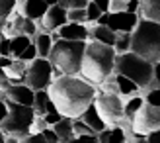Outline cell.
<instances>
[{
	"mask_svg": "<svg viewBox=\"0 0 160 143\" xmlns=\"http://www.w3.org/2000/svg\"><path fill=\"white\" fill-rule=\"evenodd\" d=\"M147 141H148V143H160V130L148 133V135H147Z\"/></svg>",
	"mask_w": 160,
	"mask_h": 143,
	"instance_id": "44",
	"label": "cell"
},
{
	"mask_svg": "<svg viewBox=\"0 0 160 143\" xmlns=\"http://www.w3.org/2000/svg\"><path fill=\"white\" fill-rule=\"evenodd\" d=\"M88 2L90 0H59V4L65 10H84Z\"/></svg>",
	"mask_w": 160,
	"mask_h": 143,
	"instance_id": "32",
	"label": "cell"
},
{
	"mask_svg": "<svg viewBox=\"0 0 160 143\" xmlns=\"http://www.w3.org/2000/svg\"><path fill=\"white\" fill-rule=\"evenodd\" d=\"M131 51L150 63L160 57V24L139 18L137 26L131 31Z\"/></svg>",
	"mask_w": 160,
	"mask_h": 143,
	"instance_id": "4",
	"label": "cell"
},
{
	"mask_svg": "<svg viewBox=\"0 0 160 143\" xmlns=\"http://www.w3.org/2000/svg\"><path fill=\"white\" fill-rule=\"evenodd\" d=\"M139 22V14H131V12H108L102 14L100 20L96 24L100 26H108L113 34H131Z\"/></svg>",
	"mask_w": 160,
	"mask_h": 143,
	"instance_id": "10",
	"label": "cell"
},
{
	"mask_svg": "<svg viewBox=\"0 0 160 143\" xmlns=\"http://www.w3.org/2000/svg\"><path fill=\"white\" fill-rule=\"evenodd\" d=\"M139 18L160 24V0H141Z\"/></svg>",
	"mask_w": 160,
	"mask_h": 143,
	"instance_id": "21",
	"label": "cell"
},
{
	"mask_svg": "<svg viewBox=\"0 0 160 143\" xmlns=\"http://www.w3.org/2000/svg\"><path fill=\"white\" fill-rule=\"evenodd\" d=\"M20 143H47V141L43 139L41 133H37V135H28V137L20 139Z\"/></svg>",
	"mask_w": 160,
	"mask_h": 143,
	"instance_id": "40",
	"label": "cell"
},
{
	"mask_svg": "<svg viewBox=\"0 0 160 143\" xmlns=\"http://www.w3.org/2000/svg\"><path fill=\"white\" fill-rule=\"evenodd\" d=\"M67 22L86 24V12L84 10H67Z\"/></svg>",
	"mask_w": 160,
	"mask_h": 143,
	"instance_id": "35",
	"label": "cell"
},
{
	"mask_svg": "<svg viewBox=\"0 0 160 143\" xmlns=\"http://www.w3.org/2000/svg\"><path fill=\"white\" fill-rule=\"evenodd\" d=\"M4 141H6V135H4V131L0 130V143H4Z\"/></svg>",
	"mask_w": 160,
	"mask_h": 143,
	"instance_id": "49",
	"label": "cell"
},
{
	"mask_svg": "<svg viewBox=\"0 0 160 143\" xmlns=\"http://www.w3.org/2000/svg\"><path fill=\"white\" fill-rule=\"evenodd\" d=\"M92 2L98 6L103 14H108V12H109V0H92Z\"/></svg>",
	"mask_w": 160,
	"mask_h": 143,
	"instance_id": "43",
	"label": "cell"
},
{
	"mask_svg": "<svg viewBox=\"0 0 160 143\" xmlns=\"http://www.w3.org/2000/svg\"><path fill=\"white\" fill-rule=\"evenodd\" d=\"M86 43L88 41H67V39H57L53 43V49L47 57L53 67V78L61 75L80 73V63H82Z\"/></svg>",
	"mask_w": 160,
	"mask_h": 143,
	"instance_id": "3",
	"label": "cell"
},
{
	"mask_svg": "<svg viewBox=\"0 0 160 143\" xmlns=\"http://www.w3.org/2000/svg\"><path fill=\"white\" fill-rule=\"evenodd\" d=\"M113 73H119L127 78H131L141 88H148L150 82H152V63L129 51L123 55H115Z\"/></svg>",
	"mask_w": 160,
	"mask_h": 143,
	"instance_id": "5",
	"label": "cell"
},
{
	"mask_svg": "<svg viewBox=\"0 0 160 143\" xmlns=\"http://www.w3.org/2000/svg\"><path fill=\"white\" fill-rule=\"evenodd\" d=\"M125 143H127V141H125Z\"/></svg>",
	"mask_w": 160,
	"mask_h": 143,
	"instance_id": "51",
	"label": "cell"
},
{
	"mask_svg": "<svg viewBox=\"0 0 160 143\" xmlns=\"http://www.w3.org/2000/svg\"><path fill=\"white\" fill-rule=\"evenodd\" d=\"M31 43L35 45V51H37V57H41V59H47L49 57V53L53 49V39L49 34H45V31H37V34L31 37Z\"/></svg>",
	"mask_w": 160,
	"mask_h": 143,
	"instance_id": "20",
	"label": "cell"
},
{
	"mask_svg": "<svg viewBox=\"0 0 160 143\" xmlns=\"http://www.w3.org/2000/svg\"><path fill=\"white\" fill-rule=\"evenodd\" d=\"M68 143H98L96 135H84V137H72Z\"/></svg>",
	"mask_w": 160,
	"mask_h": 143,
	"instance_id": "41",
	"label": "cell"
},
{
	"mask_svg": "<svg viewBox=\"0 0 160 143\" xmlns=\"http://www.w3.org/2000/svg\"><path fill=\"white\" fill-rule=\"evenodd\" d=\"M100 90H102V94H117V84H115L113 75L108 77L106 81L100 84Z\"/></svg>",
	"mask_w": 160,
	"mask_h": 143,
	"instance_id": "33",
	"label": "cell"
},
{
	"mask_svg": "<svg viewBox=\"0 0 160 143\" xmlns=\"http://www.w3.org/2000/svg\"><path fill=\"white\" fill-rule=\"evenodd\" d=\"M31 108H33L35 116H45L47 112H51V110H57V108H55V104L51 102L49 94H47V90H37L35 92Z\"/></svg>",
	"mask_w": 160,
	"mask_h": 143,
	"instance_id": "22",
	"label": "cell"
},
{
	"mask_svg": "<svg viewBox=\"0 0 160 143\" xmlns=\"http://www.w3.org/2000/svg\"><path fill=\"white\" fill-rule=\"evenodd\" d=\"M72 133H74V137H84V135H96V133L88 128V125L82 122V120H72Z\"/></svg>",
	"mask_w": 160,
	"mask_h": 143,
	"instance_id": "29",
	"label": "cell"
},
{
	"mask_svg": "<svg viewBox=\"0 0 160 143\" xmlns=\"http://www.w3.org/2000/svg\"><path fill=\"white\" fill-rule=\"evenodd\" d=\"M28 71V63H23L20 59H12V63L4 69V73L8 77L10 84H23V77Z\"/></svg>",
	"mask_w": 160,
	"mask_h": 143,
	"instance_id": "17",
	"label": "cell"
},
{
	"mask_svg": "<svg viewBox=\"0 0 160 143\" xmlns=\"http://www.w3.org/2000/svg\"><path fill=\"white\" fill-rule=\"evenodd\" d=\"M94 106L102 116L106 128H113V125L123 124V98L119 94H96Z\"/></svg>",
	"mask_w": 160,
	"mask_h": 143,
	"instance_id": "7",
	"label": "cell"
},
{
	"mask_svg": "<svg viewBox=\"0 0 160 143\" xmlns=\"http://www.w3.org/2000/svg\"><path fill=\"white\" fill-rule=\"evenodd\" d=\"M57 34H59V39H67V41H86V39H90L88 24L67 22L65 26H61L57 29Z\"/></svg>",
	"mask_w": 160,
	"mask_h": 143,
	"instance_id": "12",
	"label": "cell"
},
{
	"mask_svg": "<svg viewBox=\"0 0 160 143\" xmlns=\"http://www.w3.org/2000/svg\"><path fill=\"white\" fill-rule=\"evenodd\" d=\"M18 59H20V61H23V63H31L33 59H37V51H35V45H33V43H29V45L26 47V49L22 51V55H20Z\"/></svg>",
	"mask_w": 160,
	"mask_h": 143,
	"instance_id": "36",
	"label": "cell"
},
{
	"mask_svg": "<svg viewBox=\"0 0 160 143\" xmlns=\"http://www.w3.org/2000/svg\"><path fill=\"white\" fill-rule=\"evenodd\" d=\"M0 57H10V39L0 35Z\"/></svg>",
	"mask_w": 160,
	"mask_h": 143,
	"instance_id": "38",
	"label": "cell"
},
{
	"mask_svg": "<svg viewBox=\"0 0 160 143\" xmlns=\"http://www.w3.org/2000/svg\"><path fill=\"white\" fill-rule=\"evenodd\" d=\"M115 67V51L113 47L102 45L98 41L86 43V49L82 55V63H80V77L88 81L90 84H102L108 77L113 75Z\"/></svg>",
	"mask_w": 160,
	"mask_h": 143,
	"instance_id": "2",
	"label": "cell"
},
{
	"mask_svg": "<svg viewBox=\"0 0 160 143\" xmlns=\"http://www.w3.org/2000/svg\"><path fill=\"white\" fill-rule=\"evenodd\" d=\"M131 124V131L135 137H147L148 133L158 131L160 130V108L158 106H150V104H142L135 118L129 122Z\"/></svg>",
	"mask_w": 160,
	"mask_h": 143,
	"instance_id": "9",
	"label": "cell"
},
{
	"mask_svg": "<svg viewBox=\"0 0 160 143\" xmlns=\"http://www.w3.org/2000/svg\"><path fill=\"white\" fill-rule=\"evenodd\" d=\"M43 2H45L47 6H55V4H59V0H43Z\"/></svg>",
	"mask_w": 160,
	"mask_h": 143,
	"instance_id": "47",
	"label": "cell"
},
{
	"mask_svg": "<svg viewBox=\"0 0 160 143\" xmlns=\"http://www.w3.org/2000/svg\"><path fill=\"white\" fill-rule=\"evenodd\" d=\"M113 51H115V55L129 53L131 51V34H115Z\"/></svg>",
	"mask_w": 160,
	"mask_h": 143,
	"instance_id": "27",
	"label": "cell"
},
{
	"mask_svg": "<svg viewBox=\"0 0 160 143\" xmlns=\"http://www.w3.org/2000/svg\"><path fill=\"white\" fill-rule=\"evenodd\" d=\"M43 139L47 141V143H59V137H57V133L53 131V128H47V130H43Z\"/></svg>",
	"mask_w": 160,
	"mask_h": 143,
	"instance_id": "39",
	"label": "cell"
},
{
	"mask_svg": "<svg viewBox=\"0 0 160 143\" xmlns=\"http://www.w3.org/2000/svg\"><path fill=\"white\" fill-rule=\"evenodd\" d=\"M47 94L62 118L76 120L94 102L96 86L84 81L80 75H61L51 81Z\"/></svg>",
	"mask_w": 160,
	"mask_h": 143,
	"instance_id": "1",
	"label": "cell"
},
{
	"mask_svg": "<svg viewBox=\"0 0 160 143\" xmlns=\"http://www.w3.org/2000/svg\"><path fill=\"white\" fill-rule=\"evenodd\" d=\"M51 81H53V67L49 59L37 57L31 63H28V71H26V77H23V84L26 86H29L33 92L47 90Z\"/></svg>",
	"mask_w": 160,
	"mask_h": 143,
	"instance_id": "8",
	"label": "cell"
},
{
	"mask_svg": "<svg viewBox=\"0 0 160 143\" xmlns=\"http://www.w3.org/2000/svg\"><path fill=\"white\" fill-rule=\"evenodd\" d=\"M53 131L57 133V137H59V143H68L70 139L74 137V133H72V120L70 118H61V120L51 125Z\"/></svg>",
	"mask_w": 160,
	"mask_h": 143,
	"instance_id": "24",
	"label": "cell"
},
{
	"mask_svg": "<svg viewBox=\"0 0 160 143\" xmlns=\"http://www.w3.org/2000/svg\"><path fill=\"white\" fill-rule=\"evenodd\" d=\"M33 96L35 92L26 84H12L6 90V100L14 102V104H22V106H31L33 104Z\"/></svg>",
	"mask_w": 160,
	"mask_h": 143,
	"instance_id": "13",
	"label": "cell"
},
{
	"mask_svg": "<svg viewBox=\"0 0 160 143\" xmlns=\"http://www.w3.org/2000/svg\"><path fill=\"white\" fill-rule=\"evenodd\" d=\"M90 29V39L92 41H98L102 45H108V47H113V41H115V34L111 31L108 26H100V24H96V26L88 28Z\"/></svg>",
	"mask_w": 160,
	"mask_h": 143,
	"instance_id": "19",
	"label": "cell"
},
{
	"mask_svg": "<svg viewBox=\"0 0 160 143\" xmlns=\"http://www.w3.org/2000/svg\"><path fill=\"white\" fill-rule=\"evenodd\" d=\"M61 118H62V116L57 112V110H51V112H47V114L43 116V120H45V124L51 128V125H55V124H57V122L61 120Z\"/></svg>",
	"mask_w": 160,
	"mask_h": 143,
	"instance_id": "37",
	"label": "cell"
},
{
	"mask_svg": "<svg viewBox=\"0 0 160 143\" xmlns=\"http://www.w3.org/2000/svg\"><path fill=\"white\" fill-rule=\"evenodd\" d=\"M84 12H86V24H96V22L100 20V16L103 14V12L100 10V8H98V6H96V4L92 2V0H90V2L86 4Z\"/></svg>",
	"mask_w": 160,
	"mask_h": 143,
	"instance_id": "28",
	"label": "cell"
},
{
	"mask_svg": "<svg viewBox=\"0 0 160 143\" xmlns=\"http://www.w3.org/2000/svg\"><path fill=\"white\" fill-rule=\"evenodd\" d=\"M29 43H31V37H28V35H16V37H12L10 39V57L18 59L22 55V51L26 49Z\"/></svg>",
	"mask_w": 160,
	"mask_h": 143,
	"instance_id": "26",
	"label": "cell"
},
{
	"mask_svg": "<svg viewBox=\"0 0 160 143\" xmlns=\"http://www.w3.org/2000/svg\"><path fill=\"white\" fill-rule=\"evenodd\" d=\"M47 8H49V6H47L43 0H26V2L18 8V12L22 16H26V18L33 20V22H39L45 16Z\"/></svg>",
	"mask_w": 160,
	"mask_h": 143,
	"instance_id": "14",
	"label": "cell"
},
{
	"mask_svg": "<svg viewBox=\"0 0 160 143\" xmlns=\"http://www.w3.org/2000/svg\"><path fill=\"white\" fill-rule=\"evenodd\" d=\"M4 100H6V92L0 90V102H4Z\"/></svg>",
	"mask_w": 160,
	"mask_h": 143,
	"instance_id": "48",
	"label": "cell"
},
{
	"mask_svg": "<svg viewBox=\"0 0 160 143\" xmlns=\"http://www.w3.org/2000/svg\"><path fill=\"white\" fill-rule=\"evenodd\" d=\"M113 78H115V84H117V94L121 98H129V96H135V94H139L141 86L137 82H133L131 78H127L119 73H113Z\"/></svg>",
	"mask_w": 160,
	"mask_h": 143,
	"instance_id": "18",
	"label": "cell"
},
{
	"mask_svg": "<svg viewBox=\"0 0 160 143\" xmlns=\"http://www.w3.org/2000/svg\"><path fill=\"white\" fill-rule=\"evenodd\" d=\"M145 102L150 106H158L160 108V86H156V88H148L147 96H145Z\"/></svg>",
	"mask_w": 160,
	"mask_h": 143,
	"instance_id": "34",
	"label": "cell"
},
{
	"mask_svg": "<svg viewBox=\"0 0 160 143\" xmlns=\"http://www.w3.org/2000/svg\"><path fill=\"white\" fill-rule=\"evenodd\" d=\"M12 63V57H0V69H6Z\"/></svg>",
	"mask_w": 160,
	"mask_h": 143,
	"instance_id": "46",
	"label": "cell"
},
{
	"mask_svg": "<svg viewBox=\"0 0 160 143\" xmlns=\"http://www.w3.org/2000/svg\"><path fill=\"white\" fill-rule=\"evenodd\" d=\"M78 120H82L88 128H90L94 133H98V131H102V130H106V124H103V120H102V116L98 114V110H96V106H94V102L90 106H88L82 114H80V118Z\"/></svg>",
	"mask_w": 160,
	"mask_h": 143,
	"instance_id": "16",
	"label": "cell"
},
{
	"mask_svg": "<svg viewBox=\"0 0 160 143\" xmlns=\"http://www.w3.org/2000/svg\"><path fill=\"white\" fill-rule=\"evenodd\" d=\"M6 114H8V108H6V100H4V102H0V124L6 118Z\"/></svg>",
	"mask_w": 160,
	"mask_h": 143,
	"instance_id": "45",
	"label": "cell"
},
{
	"mask_svg": "<svg viewBox=\"0 0 160 143\" xmlns=\"http://www.w3.org/2000/svg\"><path fill=\"white\" fill-rule=\"evenodd\" d=\"M98 143H125L127 141V131L123 125H113V128H106L96 133Z\"/></svg>",
	"mask_w": 160,
	"mask_h": 143,
	"instance_id": "15",
	"label": "cell"
},
{
	"mask_svg": "<svg viewBox=\"0 0 160 143\" xmlns=\"http://www.w3.org/2000/svg\"><path fill=\"white\" fill-rule=\"evenodd\" d=\"M18 10V4H16V0H0V22L6 20L8 16L12 12Z\"/></svg>",
	"mask_w": 160,
	"mask_h": 143,
	"instance_id": "30",
	"label": "cell"
},
{
	"mask_svg": "<svg viewBox=\"0 0 160 143\" xmlns=\"http://www.w3.org/2000/svg\"><path fill=\"white\" fill-rule=\"evenodd\" d=\"M135 143H148V141H147V137H139V139L135 141Z\"/></svg>",
	"mask_w": 160,
	"mask_h": 143,
	"instance_id": "50",
	"label": "cell"
},
{
	"mask_svg": "<svg viewBox=\"0 0 160 143\" xmlns=\"http://www.w3.org/2000/svg\"><path fill=\"white\" fill-rule=\"evenodd\" d=\"M142 104H145V96H141V94L123 98V120L131 122L133 118H135V114L142 108Z\"/></svg>",
	"mask_w": 160,
	"mask_h": 143,
	"instance_id": "23",
	"label": "cell"
},
{
	"mask_svg": "<svg viewBox=\"0 0 160 143\" xmlns=\"http://www.w3.org/2000/svg\"><path fill=\"white\" fill-rule=\"evenodd\" d=\"M49 125L45 124V120H43V116H35L33 118V122H31V125H29V135H37V133H43V130H47Z\"/></svg>",
	"mask_w": 160,
	"mask_h": 143,
	"instance_id": "31",
	"label": "cell"
},
{
	"mask_svg": "<svg viewBox=\"0 0 160 143\" xmlns=\"http://www.w3.org/2000/svg\"><path fill=\"white\" fill-rule=\"evenodd\" d=\"M65 24H67V10L61 4H55V6L47 8L45 16L37 22V29L45 31V34H51V31H57Z\"/></svg>",
	"mask_w": 160,
	"mask_h": 143,
	"instance_id": "11",
	"label": "cell"
},
{
	"mask_svg": "<svg viewBox=\"0 0 160 143\" xmlns=\"http://www.w3.org/2000/svg\"><path fill=\"white\" fill-rule=\"evenodd\" d=\"M6 108L8 114L0 124V130L4 131L6 137H16V139H23L29 135V125L35 118V112L31 106H22V104H14V102L6 100Z\"/></svg>",
	"mask_w": 160,
	"mask_h": 143,
	"instance_id": "6",
	"label": "cell"
},
{
	"mask_svg": "<svg viewBox=\"0 0 160 143\" xmlns=\"http://www.w3.org/2000/svg\"><path fill=\"white\" fill-rule=\"evenodd\" d=\"M141 0H109V12H131L139 14Z\"/></svg>",
	"mask_w": 160,
	"mask_h": 143,
	"instance_id": "25",
	"label": "cell"
},
{
	"mask_svg": "<svg viewBox=\"0 0 160 143\" xmlns=\"http://www.w3.org/2000/svg\"><path fill=\"white\" fill-rule=\"evenodd\" d=\"M10 81H8V77H6V73H4V69H0V90H8V88H10Z\"/></svg>",
	"mask_w": 160,
	"mask_h": 143,
	"instance_id": "42",
	"label": "cell"
}]
</instances>
